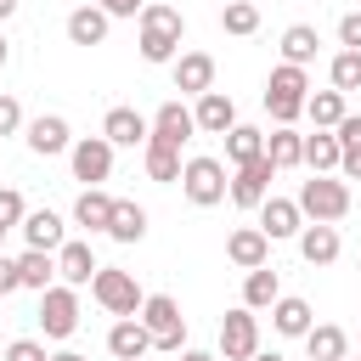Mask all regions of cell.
<instances>
[{
	"label": "cell",
	"instance_id": "1",
	"mask_svg": "<svg viewBox=\"0 0 361 361\" xmlns=\"http://www.w3.org/2000/svg\"><path fill=\"white\" fill-rule=\"evenodd\" d=\"M180 39H186V17L180 6H164V0H147V11L135 17V45H141V62L164 68L180 56Z\"/></svg>",
	"mask_w": 361,
	"mask_h": 361
},
{
	"label": "cell",
	"instance_id": "2",
	"mask_svg": "<svg viewBox=\"0 0 361 361\" xmlns=\"http://www.w3.org/2000/svg\"><path fill=\"white\" fill-rule=\"evenodd\" d=\"M305 102H310V73L293 68V62H276L271 79H265V113H271L282 130H293V124L305 118Z\"/></svg>",
	"mask_w": 361,
	"mask_h": 361
},
{
	"label": "cell",
	"instance_id": "3",
	"mask_svg": "<svg viewBox=\"0 0 361 361\" xmlns=\"http://www.w3.org/2000/svg\"><path fill=\"white\" fill-rule=\"evenodd\" d=\"M299 214L305 220H316V226H338L344 214H350V180L344 175H310V180H299Z\"/></svg>",
	"mask_w": 361,
	"mask_h": 361
},
{
	"label": "cell",
	"instance_id": "4",
	"mask_svg": "<svg viewBox=\"0 0 361 361\" xmlns=\"http://www.w3.org/2000/svg\"><path fill=\"white\" fill-rule=\"evenodd\" d=\"M180 192H186V203H197V209L226 203V192H231V169H226V158H209V152L186 158V169H180Z\"/></svg>",
	"mask_w": 361,
	"mask_h": 361
},
{
	"label": "cell",
	"instance_id": "5",
	"mask_svg": "<svg viewBox=\"0 0 361 361\" xmlns=\"http://www.w3.org/2000/svg\"><path fill=\"white\" fill-rule=\"evenodd\" d=\"M141 327L152 333V350H164V355H180V350H186V316H180V305H175L169 293H147Z\"/></svg>",
	"mask_w": 361,
	"mask_h": 361
},
{
	"label": "cell",
	"instance_id": "6",
	"mask_svg": "<svg viewBox=\"0 0 361 361\" xmlns=\"http://www.w3.org/2000/svg\"><path fill=\"white\" fill-rule=\"evenodd\" d=\"M90 299H96L107 316H141V305H147L141 282H135L130 271H118V265H102V271H96V282H90Z\"/></svg>",
	"mask_w": 361,
	"mask_h": 361
},
{
	"label": "cell",
	"instance_id": "7",
	"mask_svg": "<svg viewBox=\"0 0 361 361\" xmlns=\"http://www.w3.org/2000/svg\"><path fill=\"white\" fill-rule=\"evenodd\" d=\"M34 322H39V333L45 338H73L79 333V288H68V282H56V288H45L39 293V310H34Z\"/></svg>",
	"mask_w": 361,
	"mask_h": 361
},
{
	"label": "cell",
	"instance_id": "8",
	"mask_svg": "<svg viewBox=\"0 0 361 361\" xmlns=\"http://www.w3.org/2000/svg\"><path fill=\"white\" fill-rule=\"evenodd\" d=\"M259 355V316L248 305L220 316V361H254Z\"/></svg>",
	"mask_w": 361,
	"mask_h": 361
},
{
	"label": "cell",
	"instance_id": "9",
	"mask_svg": "<svg viewBox=\"0 0 361 361\" xmlns=\"http://www.w3.org/2000/svg\"><path fill=\"white\" fill-rule=\"evenodd\" d=\"M113 141L107 135H79L73 141V152H68V164H73V180H85V186H102L107 175H113Z\"/></svg>",
	"mask_w": 361,
	"mask_h": 361
},
{
	"label": "cell",
	"instance_id": "10",
	"mask_svg": "<svg viewBox=\"0 0 361 361\" xmlns=\"http://www.w3.org/2000/svg\"><path fill=\"white\" fill-rule=\"evenodd\" d=\"M192 135H197V118H192V107H186L180 96H169V102L152 113V135H147V141H152V147H175V152H180Z\"/></svg>",
	"mask_w": 361,
	"mask_h": 361
},
{
	"label": "cell",
	"instance_id": "11",
	"mask_svg": "<svg viewBox=\"0 0 361 361\" xmlns=\"http://www.w3.org/2000/svg\"><path fill=\"white\" fill-rule=\"evenodd\" d=\"M271 180H276V169H271V158H254V164H243V169H231V203L237 209H254L259 214V203L271 197Z\"/></svg>",
	"mask_w": 361,
	"mask_h": 361
},
{
	"label": "cell",
	"instance_id": "12",
	"mask_svg": "<svg viewBox=\"0 0 361 361\" xmlns=\"http://www.w3.org/2000/svg\"><path fill=\"white\" fill-rule=\"evenodd\" d=\"M169 73H175V90L180 96H209L214 90V56L209 51H180L169 62Z\"/></svg>",
	"mask_w": 361,
	"mask_h": 361
},
{
	"label": "cell",
	"instance_id": "13",
	"mask_svg": "<svg viewBox=\"0 0 361 361\" xmlns=\"http://www.w3.org/2000/svg\"><path fill=\"white\" fill-rule=\"evenodd\" d=\"M28 152H39V158H56V152H73V130H68V118L62 113H39V118H28Z\"/></svg>",
	"mask_w": 361,
	"mask_h": 361
},
{
	"label": "cell",
	"instance_id": "14",
	"mask_svg": "<svg viewBox=\"0 0 361 361\" xmlns=\"http://www.w3.org/2000/svg\"><path fill=\"white\" fill-rule=\"evenodd\" d=\"M96 271H102V259L90 254V243L68 237V243L56 248V282H68V288H90V282H96Z\"/></svg>",
	"mask_w": 361,
	"mask_h": 361
},
{
	"label": "cell",
	"instance_id": "15",
	"mask_svg": "<svg viewBox=\"0 0 361 361\" xmlns=\"http://www.w3.org/2000/svg\"><path fill=\"white\" fill-rule=\"evenodd\" d=\"M226 259H231L237 271H259V265H271V237H265L259 226H237V231L226 237Z\"/></svg>",
	"mask_w": 361,
	"mask_h": 361
},
{
	"label": "cell",
	"instance_id": "16",
	"mask_svg": "<svg viewBox=\"0 0 361 361\" xmlns=\"http://www.w3.org/2000/svg\"><path fill=\"white\" fill-rule=\"evenodd\" d=\"M102 135H107L113 147H147V135H152V118H147V113H135V107H107V118H102Z\"/></svg>",
	"mask_w": 361,
	"mask_h": 361
},
{
	"label": "cell",
	"instance_id": "17",
	"mask_svg": "<svg viewBox=\"0 0 361 361\" xmlns=\"http://www.w3.org/2000/svg\"><path fill=\"white\" fill-rule=\"evenodd\" d=\"M192 118H197V135H226L237 124V102L226 90H209V96L192 102Z\"/></svg>",
	"mask_w": 361,
	"mask_h": 361
},
{
	"label": "cell",
	"instance_id": "18",
	"mask_svg": "<svg viewBox=\"0 0 361 361\" xmlns=\"http://www.w3.org/2000/svg\"><path fill=\"white\" fill-rule=\"evenodd\" d=\"M259 231H265L271 243H282V237H299V231H305V214H299V203H293V197H265V203H259Z\"/></svg>",
	"mask_w": 361,
	"mask_h": 361
},
{
	"label": "cell",
	"instance_id": "19",
	"mask_svg": "<svg viewBox=\"0 0 361 361\" xmlns=\"http://www.w3.org/2000/svg\"><path fill=\"white\" fill-rule=\"evenodd\" d=\"M17 231H23V243L39 248V254H56V248L68 243V226H62V214H51V209H28V220H23Z\"/></svg>",
	"mask_w": 361,
	"mask_h": 361
},
{
	"label": "cell",
	"instance_id": "20",
	"mask_svg": "<svg viewBox=\"0 0 361 361\" xmlns=\"http://www.w3.org/2000/svg\"><path fill=\"white\" fill-rule=\"evenodd\" d=\"M338 254H344L338 226H316V220H305V231H299V259H305V265H333Z\"/></svg>",
	"mask_w": 361,
	"mask_h": 361
},
{
	"label": "cell",
	"instance_id": "21",
	"mask_svg": "<svg viewBox=\"0 0 361 361\" xmlns=\"http://www.w3.org/2000/svg\"><path fill=\"white\" fill-rule=\"evenodd\" d=\"M107 350H113L118 361H147V350H152V333L141 327V316H118V322L107 327Z\"/></svg>",
	"mask_w": 361,
	"mask_h": 361
},
{
	"label": "cell",
	"instance_id": "22",
	"mask_svg": "<svg viewBox=\"0 0 361 361\" xmlns=\"http://www.w3.org/2000/svg\"><path fill=\"white\" fill-rule=\"evenodd\" d=\"M107 28H113V17H107L96 0L68 11V45H85V51H90V45H102V39H107Z\"/></svg>",
	"mask_w": 361,
	"mask_h": 361
},
{
	"label": "cell",
	"instance_id": "23",
	"mask_svg": "<svg viewBox=\"0 0 361 361\" xmlns=\"http://www.w3.org/2000/svg\"><path fill=\"white\" fill-rule=\"evenodd\" d=\"M271 327H276L282 338H305V333L316 327V310H310V299H299V293H282V299L271 305Z\"/></svg>",
	"mask_w": 361,
	"mask_h": 361
},
{
	"label": "cell",
	"instance_id": "24",
	"mask_svg": "<svg viewBox=\"0 0 361 361\" xmlns=\"http://www.w3.org/2000/svg\"><path fill=\"white\" fill-rule=\"evenodd\" d=\"M113 203H118V197H107L102 186H85V192L73 197V226H85V231H107Z\"/></svg>",
	"mask_w": 361,
	"mask_h": 361
},
{
	"label": "cell",
	"instance_id": "25",
	"mask_svg": "<svg viewBox=\"0 0 361 361\" xmlns=\"http://www.w3.org/2000/svg\"><path fill=\"white\" fill-rule=\"evenodd\" d=\"M305 355H310V361H344V355H350V333L333 327V322H316V327L305 333Z\"/></svg>",
	"mask_w": 361,
	"mask_h": 361
},
{
	"label": "cell",
	"instance_id": "26",
	"mask_svg": "<svg viewBox=\"0 0 361 361\" xmlns=\"http://www.w3.org/2000/svg\"><path fill=\"white\" fill-rule=\"evenodd\" d=\"M254 158H265V130H254V124H231V130H226V164L243 169V164H254Z\"/></svg>",
	"mask_w": 361,
	"mask_h": 361
},
{
	"label": "cell",
	"instance_id": "27",
	"mask_svg": "<svg viewBox=\"0 0 361 361\" xmlns=\"http://www.w3.org/2000/svg\"><path fill=\"white\" fill-rule=\"evenodd\" d=\"M265 158H271V169H276V175H282V169H299V164H305V135L276 124V130L265 135Z\"/></svg>",
	"mask_w": 361,
	"mask_h": 361
},
{
	"label": "cell",
	"instance_id": "28",
	"mask_svg": "<svg viewBox=\"0 0 361 361\" xmlns=\"http://www.w3.org/2000/svg\"><path fill=\"white\" fill-rule=\"evenodd\" d=\"M338 158H344V147H338L333 130L305 135V169H310V175H338Z\"/></svg>",
	"mask_w": 361,
	"mask_h": 361
},
{
	"label": "cell",
	"instance_id": "29",
	"mask_svg": "<svg viewBox=\"0 0 361 361\" xmlns=\"http://www.w3.org/2000/svg\"><path fill=\"white\" fill-rule=\"evenodd\" d=\"M107 237H113V243H124V248H130V243H141V237H147V209H141V203H130V197H118V203H113V220H107Z\"/></svg>",
	"mask_w": 361,
	"mask_h": 361
},
{
	"label": "cell",
	"instance_id": "30",
	"mask_svg": "<svg viewBox=\"0 0 361 361\" xmlns=\"http://www.w3.org/2000/svg\"><path fill=\"white\" fill-rule=\"evenodd\" d=\"M344 113H350L344 90H310V102H305V118H310L316 130H338V124H344Z\"/></svg>",
	"mask_w": 361,
	"mask_h": 361
},
{
	"label": "cell",
	"instance_id": "31",
	"mask_svg": "<svg viewBox=\"0 0 361 361\" xmlns=\"http://www.w3.org/2000/svg\"><path fill=\"white\" fill-rule=\"evenodd\" d=\"M17 276H23V288H34V293H45V288H56V254H39V248H23V254H17Z\"/></svg>",
	"mask_w": 361,
	"mask_h": 361
},
{
	"label": "cell",
	"instance_id": "32",
	"mask_svg": "<svg viewBox=\"0 0 361 361\" xmlns=\"http://www.w3.org/2000/svg\"><path fill=\"white\" fill-rule=\"evenodd\" d=\"M276 299H282V276H276L271 265H259V271L243 276V305H248V310H271Z\"/></svg>",
	"mask_w": 361,
	"mask_h": 361
},
{
	"label": "cell",
	"instance_id": "33",
	"mask_svg": "<svg viewBox=\"0 0 361 361\" xmlns=\"http://www.w3.org/2000/svg\"><path fill=\"white\" fill-rule=\"evenodd\" d=\"M141 164H147V180H158V186H175L180 180V169H186V158L175 152V147H141Z\"/></svg>",
	"mask_w": 361,
	"mask_h": 361
},
{
	"label": "cell",
	"instance_id": "34",
	"mask_svg": "<svg viewBox=\"0 0 361 361\" xmlns=\"http://www.w3.org/2000/svg\"><path fill=\"white\" fill-rule=\"evenodd\" d=\"M316 28L310 23H293V28H282V62H293V68H310L316 62Z\"/></svg>",
	"mask_w": 361,
	"mask_h": 361
},
{
	"label": "cell",
	"instance_id": "35",
	"mask_svg": "<svg viewBox=\"0 0 361 361\" xmlns=\"http://www.w3.org/2000/svg\"><path fill=\"white\" fill-rule=\"evenodd\" d=\"M220 28L237 34V39H243V34H259V6H254V0H226V6H220Z\"/></svg>",
	"mask_w": 361,
	"mask_h": 361
},
{
	"label": "cell",
	"instance_id": "36",
	"mask_svg": "<svg viewBox=\"0 0 361 361\" xmlns=\"http://www.w3.org/2000/svg\"><path fill=\"white\" fill-rule=\"evenodd\" d=\"M327 79H333V90H361V51H338L333 62H327Z\"/></svg>",
	"mask_w": 361,
	"mask_h": 361
},
{
	"label": "cell",
	"instance_id": "37",
	"mask_svg": "<svg viewBox=\"0 0 361 361\" xmlns=\"http://www.w3.org/2000/svg\"><path fill=\"white\" fill-rule=\"evenodd\" d=\"M28 220V203H23V192L17 186H0V231H17Z\"/></svg>",
	"mask_w": 361,
	"mask_h": 361
},
{
	"label": "cell",
	"instance_id": "38",
	"mask_svg": "<svg viewBox=\"0 0 361 361\" xmlns=\"http://www.w3.org/2000/svg\"><path fill=\"white\" fill-rule=\"evenodd\" d=\"M6 361H51V350H45V338H11Z\"/></svg>",
	"mask_w": 361,
	"mask_h": 361
},
{
	"label": "cell",
	"instance_id": "39",
	"mask_svg": "<svg viewBox=\"0 0 361 361\" xmlns=\"http://www.w3.org/2000/svg\"><path fill=\"white\" fill-rule=\"evenodd\" d=\"M338 45L344 51H361V11H344L338 17Z\"/></svg>",
	"mask_w": 361,
	"mask_h": 361
},
{
	"label": "cell",
	"instance_id": "40",
	"mask_svg": "<svg viewBox=\"0 0 361 361\" xmlns=\"http://www.w3.org/2000/svg\"><path fill=\"white\" fill-rule=\"evenodd\" d=\"M17 130H28V124H23V107H17V96H0V135H17Z\"/></svg>",
	"mask_w": 361,
	"mask_h": 361
},
{
	"label": "cell",
	"instance_id": "41",
	"mask_svg": "<svg viewBox=\"0 0 361 361\" xmlns=\"http://www.w3.org/2000/svg\"><path fill=\"white\" fill-rule=\"evenodd\" d=\"M96 6H102L107 17H141V11H147V0H96Z\"/></svg>",
	"mask_w": 361,
	"mask_h": 361
},
{
	"label": "cell",
	"instance_id": "42",
	"mask_svg": "<svg viewBox=\"0 0 361 361\" xmlns=\"http://www.w3.org/2000/svg\"><path fill=\"white\" fill-rule=\"evenodd\" d=\"M333 135H338V147H355V141H361V113H344V124H338Z\"/></svg>",
	"mask_w": 361,
	"mask_h": 361
},
{
	"label": "cell",
	"instance_id": "43",
	"mask_svg": "<svg viewBox=\"0 0 361 361\" xmlns=\"http://www.w3.org/2000/svg\"><path fill=\"white\" fill-rule=\"evenodd\" d=\"M338 175H344V180H361V141H355V147H344V158H338Z\"/></svg>",
	"mask_w": 361,
	"mask_h": 361
},
{
	"label": "cell",
	"instance_id": "44",
	"mask_svg": "<svg viewBox=\"0 0 361 361\" xmlns=\"http://www.w3.org/2000/svg\"><path fill=\"white\" fill-rule=\"evenodd\" d=\"M17 288H23V276H17V259H6V254H0V299H6V293H17Z\"/></svg>",
	"mask_w": 361,
	"mask_h": 361
},
{
	"label": "cell",
	"instance_id": "45",
	"mask_svg": "<svg viewBox=\"0 0 361 361\" xmlns=\"http://www.w3.org/2000/svg\"><path fill=\"white\" fill-rule=\"evenodd\" d=\"M180 361H220V355H209V350H180Z\"/></svg>",
	"mask_w": 361,
	"mask_h": 361
},
{
	"label": "cell",
	"instance_id": "46",
	"mask_svg": "<svg viewBox=\"0 0 361 361\" xmlns=\"http://www.w3.org/2000/svg\"><path fill=\"white\" fill-rule=\"evenodd\" d=\"M51 361H90V355H79V350H56Z\"/></svg>",
	"mask_w": 361,
	"mask_h": 361
},
{
	"label": "cell",
	"instance_id": "47",
	"mask_svg": "<svg viewBox=\"0 0 361 361\" xmlns=\"http://www.w3.org/2000/svg\"><path fill=\"white\" fill-rule=\"evenodd\" d=\"M11 62V39H6V28H0V68Z\"/></svg>",
	"mask_w": 361,
	"mask_h": 361
},
{
	"label": "cell",
	"instance_id": "48",
	"mask_svg": "<svg viewBox=\"0 0 361 361\" xmlns=\"http://www.w3.org/2000/svg\"><path fill=\"white\" fill-rule=\"evenodd\" d=\"M254 361H288V355H276V350H259V355H254Z\"/></svg>",
	"mask_w": 361,
	"mask_h": 361
},
{
	"label": "cell",
	"instance_id": "49",
	"mask_svg": "<svg viewBox=\"0 0 361 361\" xmlns=\"http://www.w3.org/2000/svg\"><path fill=\"white\" fill-rule=\"evenodd\" d=\"M11 11H17V0H0V23H6V17H11Z\"/></svg>",
	"mask_w": 361,
	"mask_h": 361
},
{
	"label": "cell",
	"instance_id": "50",
	"mask_svg": "<svg viewBox=\"0 0 361 361\" xmlns=\"http://www.w3.org/2000/svg\"><path fill=\"white\" fill-rule=\"evenodd\" d=\"M344 361H355V355H344Z\"/></svg>",
	"mask_w": 361,
	"mask_h": 361
},
{
	"label": "cell",
	"instance_id": "51",
	"mask_svg": "<svg viewBox=\"0 0 361 361\" xmlns=\"http://www.w3.org/2000/svg\"><path fill=\"white\" fill-rule=\"evenodd\" d=\"M355 271H361V265H355Z\"/></svg>",
	"mask_w": 361,
	"mask_h": 361
},
{
	"label": "cell",
	"instance_id": "52",
	"mask_svg": "<svg viewBox=\"0 0 361 361\" xmlns=\"http://www.w3.org/2000/svg\"><path fill=\"white\" fill-rule=\"evenodd\" d=\"M0 237H6V231H0Z\"/></svg>",
	"mask_w": 361,
	"mask_h": 361
}]
</instances>
